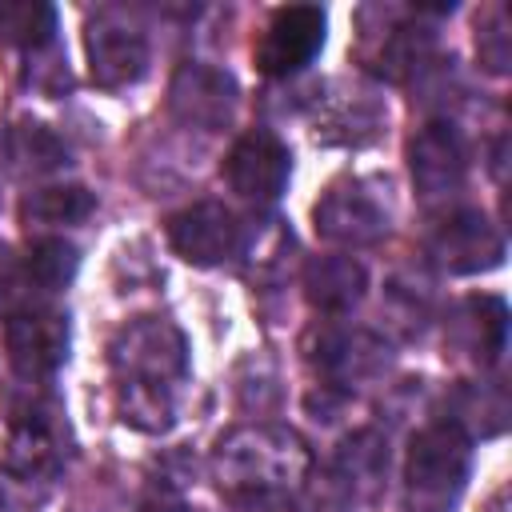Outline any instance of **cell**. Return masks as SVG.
Instances as JSON below:
<instances>
[{
  "instance_id": "1",
  "label": "cell",
  "mask_w": 512,
  "mask_h": 512,
  "mask_svg": "<svg viewBox=\"0 0 512 512\" xmlns=\"http://www.w3.org/2000/svg\"><path fill=\"white\" fill-rule=\"evenodd\" d=\"M108 360L116 372L120 420L140 428V432L172 428L176 388L188 372L184 332L160 316H136L112 336Z\"/></svg>"
},
{
  "instance_id": "2",
  "label": "cell",
  "mask_w": 512,
  "mask_h": 512,
  "mask_svg": "<svg viewBox=\"0 0 512 512\" xmlns=\"http://www.w3.org/2000/svg\"><path fill=\"white\" fill-rule=\"evenodd\" d=\"M308 444L280 424H244L216 440L212 468L220 488L244 508L280 500L308 476Z\"/></svg>"
},
{
  "instance_id": "3",
  "label": "cell",
  "mask_w": 512,
  "mask_h": 512,
  "mask_svg": "<svg viewBox=\"0 0 512 512\" xmlns=\"http://www.w3.org/2000/svg\"><path fill=\"white\" fill-rule=\"evenodd\" d=\"M472 472V444L460 424L444 420L412 436L404 460L408 512H452Z\"/></svg>"
},
{
  "instance_id": "4",
  "label": "cell",
  "mask_w": 512,
  "mask_h": 512,
  "mask_svg": "<svg viewBox=\"0 0 512 512\" xmlns=\"http://www.w3.org/2000/svg\"><path fill=\"white\" fill-rule=\"evenodd\" d=\"M168 244L176 248L180 260L196 268L224 264L228 256L244 252V224L236 220L232 208L216 200H200L168 220Z\"/></svg>"
},
{
  "instance_id": "5",
  "label": "cell",
  "mask_w": 512,
  "mask_h": 512,
  "mask_svg": "<svg viewBox=\"0 0 512 512\" xmlns=\"http://www.w3.org/2000/svg\"><path fill=\"white\" fill-rule=\"evenodd\" d=\"M324 28H328V16L316 4L276 8L260 44H256L260 72L264 76H292L304 64H312V56L324 48Z\"/></svg>"
},
{
  "instance_id": "6",
  "label": "cell",
  "mask_w": 512,
  "mask_h": 512,
  "mask_svg": "<svg viewBox=\"0 0 512 512\" xmlns=\"http://www.w3.org/2000/svg\"><path fill=\"white\" fill-rule=\"evenodd\" d=\"M316 232L332 244H348V248H360V244H376L384 232H388V208L384 200L364 184V180H348V184H332L316 212Z\"/></svg>"
},
{
  "instance_id": "7",
  "label": "cell",
  "mask_w": 512,
  "mask_h": 512,
  "mask_svg": "<svg viewBox=\"0 0 512 512\" xmlns=\"http://www.w3.org/2000/svg\"><path fill=\"white\" fill-rule=\"evenodd\" d=\"M224 172H228L232 192H240L252 204H272L288 184L292 156L268 128H252L232 144Z\"/></svg>"
},
{
  "instance_id": "8",
  "label": "cell",
  "mask_w": 512,
  "mask_h": 512,
  "mask_svg": "<svg viewBox=\"0 0 512 512\" xmlns=\"http://www.w3.org/2000/svg\"><path fill=\"white\" fill-rule=\"evenodd\" d=\"M4 344H8L12 368L24 380H44L68 356V316H60L52 308H24V312L8 316Z\"/></svg>"
},
{
  "instance_id": "9",
  "label": "cell",
  "mask_w": 512,
  "mask_h": 512,
  "mask_svg": "<svg viewBox=\"0 0 512 512\" xmlns=\"http://www.w3.org/2000/svg\"><path fill=\"white\" fill-rule=\"evenodd\" d=\"M168 104L176 112L180 124H192V128H224L236 112V80L224 72V68H212V64H200V60H188L176 68L172 76V88H168Z\"/></svg>"
},
{
  "instance_id": "10",
  "label": "cell",
  "mask_w": 512,
  "mask_h": 512,
  "mask_svg": "<svg viewBox=\"0 0 512 512\" xmlns=\"http://www.w3.org/2000/svg\"><path fill=\"white\" fill-rule=\"evenodd\" d=\"M84 48H88V68H92V80L100 88H124V84H136L148 68V40L124 24L120 16L112 12H100L88 32H84Z\"/></svg>"
},
{
  "instance_id": "11",
  "label": "cell",
  "mask_w": 512,
  "mask_h": 512,
  "mask_svg": "<svg viewBox=\"0 0 512 512\" xmlns=\"http://www.w3.org/2000/svg\"><path fill=\"white\" fill-rule=\"evenodd\" d=\"M432 256L448 272H484L496 268L504 256V236L480 216V212H456L448 216L432 236Z\"/></svg>"
},
{
  "instance_id": "12",
  "label": "cell",
  "mask_w": 512,
  "mask_h": 512,
  "mask_svg": "<svg viewBox=\"0 0 512 512\" xmlns=\"http://www.w3.org/2000/svg\"><path fill=\"white\" fill-rule=\"evenodd\" d=\"M408 164H412V180L416 188L436 200V196H452L464 184V144L456 136L452 124H424L420 136L408 148Z\"/></svg>"
},
{
  "instance_id": "13",
  "label": "cell",
  "mask_w": 512,
  "mask_h": 512,
  "mask_svg": "<svg viewBox=\"0 0 512 512\" xmlns=\"http://www.w3.org/2000/svg\"><path fill=\"white\" fill-rule=\"evenodd\" d=\"M56 460H60V448H56V432H52L48 412L16 416L8 444H4V456H0V468L8 476L32 480V476H48L56 468Z\"/></svg>"
},
{
  "instance_id": "14",
  "label": "cell",
  "mask_w": 512,
  "mask_h": 512,
  "mask_svg": "<svg viewBox=\"0 0 512 512\" xmlns=\"http://www.w3.org/2000/svg\"><path fill=\"white\" fill-rule=\"evenodd\" d=\"M368 276L364 268L352 260V256H316L308 268H304V288H308V300L324 312H344L360 300Z\"/></svg>"
},
{
  "instance_id": "15",
  "label": "cell",
  "mask_w": 512,
  "mask_h": 512,
  "mask_svg": "<svg viewBox=\"0 0 512 512\" xmlns=\"http://www.w3.org/2000/svg\"><path fill=\"white\" fill-rule=\"evenodd\" d=\"M456 328H468V340L464 348L480 360V364H492L500 352H504V332H508V308L500 296H472L460 316Z\"/></svg>"
},
{
  "instance_id": "16",
  "label": "cell",
  "mask_w": 512,
  "mask_h": 512,
  "mask_svg": "<svg viewBox=\"0 0 512 512\" xmlns=\"http://www.w3.org/2000/svg\"><path fill=\"white\" fill-rule=\"evenodd\" d=\"M92 208H96V196L88 188L52 184V188H36L32 196H24L20 216L28 224H40V228H60V224H80Z\"/></svg>"
},
{
  "instance_id": "17",
  "label": "cell",
  "mask_w": 512,
  "mask_h": 512,
  "mask_svg": "<svg viewBox=\"0 0 512 512\" xmlns=\"http://www.w3.org/2000/svg\"><path fill=\"white\" fill-rule=\"evenodd\" d=\"M56 36V8L44 0H0V40L16 48H44Z\"/></svg>"
},
{
  "instance_id": "18",
  "label": "cell",
  "mask_w": 512,
  "mask_h": 512,
  "mask_svg": "<svg viewBox=\"0 0 512 512\" xmlns=\"http://www.w3.org/2000/svg\"><path fill=\"white\" fill-rule=\"evenodd\" d=\"M80 268V252L76 244L52 236V240H36L28 260H24V284L36 292H60L64 284H72Z\"/></svg>"
},
{
  "instance_id": "19",
  "label": "cell",
  "mask_w": 512,
  "mask_h": 512,
  "mask_svg": "<svg viewBox=\"0 0 512 512\" xmlns=\"http://www.w3.org/2000/svg\"><path fill=\"white\" fill-rule=\"evenodd\" d=\"M8 152H12L16 168H24V172H52V168L68 164V148L44 124H20V128H12Z\"/></svg>"
},
{
  "instance_id": "20",
  "label": "cell",
  "mask_w": 512,
  "mask_h": 512,
  "mask_svg": "<svg viewBox=\"0 0 512 512\" xmlns=\"http://www.w3.org/2000/svg\"><path fill=\"white\" fill-rule=\"evenodd\" d=\"M480 56L488 60L492 72H504L508 64V32H504V8H496V24L480 32Z\"/></svg>"
},
{
  "instance_id": "21",
  "label": "cell",
  "mask_w": 512,
  "mask_h": 512,
  "mask_svg": "<svg viewBox=\"0 0 512 512\" xmlns=\"http://www.w3.org/2000/svg\"><path fill=\"white\" fill-rule=\"evenodd\" d=\"M136 512H196V508H188V504H180V500H168V496H152V500H144Z\"/></svg>"
},
{
  "instance_id": "22",
  "label": "cell",
  "mask_w": 512,
  "mask_h": 512,
  "mask_svg": "<svg viewBox=\"0 0 512 512\" xmlns=\"http://www.w3.org/2000/svg\"><path fill=\"white\" fill-rule=\"evenodd\" d=\"M16 288V268H12V260H8V252L0 248V300L8 296Z\"/></svg>"
}]
</instances>
